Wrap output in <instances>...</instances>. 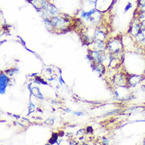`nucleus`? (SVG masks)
Instances as JSON below:
<instances>
[{
  "label": "nucleus",
  "instance_id": "nucleus-5",
  "mask_svg": "<svg viewBox=\"0 0 145 145\" xmlns=\"http://www.w3.org/2000/svg\"><path fill=\"white\" fill-rule=\"evenodd\" d=\"M110 47L113 51H118L120 49V44L117 42H113L111 43Z\"/></svg>",
  "mask_w": 145,
  "mask_h": 145
},
{
  "label": "nucleus",
  "instance_id": "nucleus-1",
  "mask_svg": "<svg viewBox=\"0 0 145 145\" xmlns=\"http://www.w3.org/2000/svg\"><path fill=\"white\" fill-rule=\"evenodd\" d=\"M140 31V23L139 20L138 19L137 22L133 21L130 30V33L132 36H136V35L138 34V33H139Z\"/></svg>",
  "mask_w": 145,
  "mask_h": 145
},
{
  "label": "nucleus",
  "instance_id": "nucleus-6",
  "mask_svg": "<svg viewBox=\"0 0 145 145\" xmlns=\"http://www.w3.org/2000/svg\"><path fill=\"white\" fill-rule=\"evenodd\" d=\"M94 47L95 49H96L97 51L101 50L103 49L104 48L103 42L100 40H98L96 42V43L94 44Z\"/></svg>",
  "mask_w": 145,
  "mask_h": 145
},
{
  "label": "nucleus",
  "instance_id": "nucleus-7",
  "mask_svg": "<svg viewBox=\"0 0 145 145\" xmlns=\"http://www.w3.org/2000/svg\"><path fill=\"white\" fill-rule=\"evenodd\" d=\"M138 17V19L139 20L140 23L145 21V11L140 12Z\"/></svg>",
  "mask_w": 145,
  "mask_h": 145
},
{
  "label": "nucleus",
  "instance_id": "nucleus-10",
  "mask_svg": "<svg viewBox=\"0 0 145 145\" xmlns=\"http://www.w3.org/2000/svg\"><path fill=\"white\" fill-rule=\"evenodd\" d=\"M97 0H89V1L91 2V3H94V2H96Z\"/></svg>",
  "mask_w": 145,
  "mask_h": 145
},
{
  "label": "nucleus",
  "instance_id": "nucleus-9",
  "mask_svg": "<svg viewBox=\"0 0 145 145\" xmlns=\"http://www.w3.org/2000/svg\"><path fill=\"white\" fill-rule=\"evenodd\" d=\"M131 6H132L131 4L130 3H129L128 4V5H127V7H126V9H125V10H126V11H127V10H128V9L129 10V8H131Z\"/></svg>",
  "mask_w": 145,
  "mask_h": 145
},
{
  "label": "nucleus",
  "instance_id": "nucleus-8",
  "mask_svg": "<svg viewBox=\"0 0 145 145\" xmlns=\"http://www.w3.org/2000/svg\"><path fill=\"white\" fill-rule=\"evenodd\" d=\"M145 5V0H138V6Z\"/></svg>",
  "mask_w": 145,
  "mask_h": 145
},
{
  "label": "nucleus",
  "instance_id": "nucleus-2",
  "mask_svg": "<svg viewBox=\"0 0 145 145\" xmlns=\"http://www.w3.org/2000/svg\"><path fill=\"white\" fill-rule=\"evenodd\" d=\"M51 23L55 26L62 27L65 26L66 22H65L64 20L59 18L58 17L56 16L52 18Z\"/></svg>",
  "mask_w": 145,
  "mask_h": 145
},
{
  "label": "nucleus",
  "instance_id": "nucleus-4",
  "mask_svg": "<svg viewBox=\"0 0 145 145\" xmlns=\"http://www.w3.org/2000/svg\"><path fill=\"white\" fill-rule=\"evenodd\" d=\"M46 11L47 13V14H51V15H55L57 13V9L55 7L52 5L51 4H47V5L46 7V9H44Z\"/></svg>",
  "mask_w": 145,
  "mask_h": 145
},
{
  "label": "nucleus",
  "instance_id": "nucleus-3",
  "mask_svg": "<svg viewBox=\"0 0 145 145\" xmlns=\"http://www.w3.org/2000/svg\"><path fill=\"white\" fill-rule=\"evenodd\" d=\"M101 17V14L98 11H94V10H92L91 13L90 14V16L89 17V20L90 21L92 22H98L100 19Z\"/></svg>",
  "mask_w": 145,
  "mask_h": 145
}]
</instances>
